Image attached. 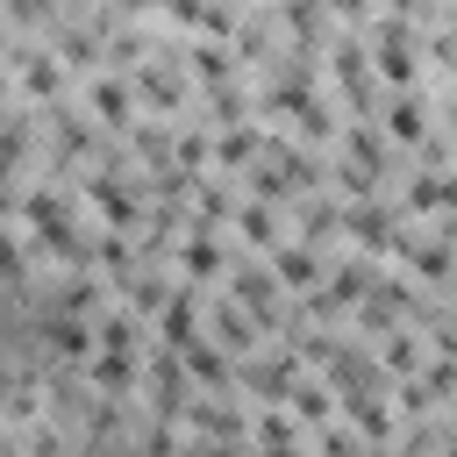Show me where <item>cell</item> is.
<instances>
[{
    "instance_id": "cell-3",
    "label": "cell",
    "mask_w": 457,
    "mask_h": 457,
    "mask_svg": "<svg viewBox=\"0 0 457 457\" xmlns=\"http://www.w3.org/2000/svg\"><path fill=\"white\" fill-rule=\"evenodd\" d=\"M378 371H386V378H414V371H421V343H414L407 328H393V336L378 343Z\"/></svg>"
},
{
    "instance_id": "cell-4",
    "label": "cell",
    "mask_w": 457,
    "mask_h": 457,
    "mask_svg": "<svg viewBox=\"0 0 457 457\" xmlns=\"http://www.w3.org/2000/svg\"><path fill=\"white\" fill-rule=\"evenodd\" d=\"M328 400H336V386H328V378H300V386H293V421L328 428Z\"/></svg>"
},
{
    "instance_id": "cell-1",
    "label": "cell",
    "mask_w": 457,
    "mask_h": 457,
    "mask_svg": "<svg viewBox=\"0 0 457 457\" xmlns=\"http://www.w3.org/2000/svg\"><path fill=\"white\" fill-rule=\"evenodd\" d=\"M378 114H386V136H393V143H407V150H421V143H428V107H421L414 93H393Z\"/></svg>"
},
{
    "instance_id": "cell-2",
    "label": "cell",
    "mask_w": 457,
    "mask_h": 457,
    "mask_svg": "<svg viewBox=\"0 0 457 457\" xmlns=\"http://www.w3.org/2000/svg\"><path fill=\"white\" fill-rule=\"evenodd\" d=\"M271 271H278V286H300V293H321V286H328V271H321V257H314L307 243H286V250L271 257Z\"/></svg>"
}]
</instances>
